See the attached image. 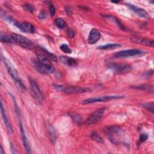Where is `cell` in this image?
<instances>
[{"label":"cell","instance_id":"2e32d148","mask_svg":"<svg viewBox=\"0 0 154 154\" xmlns=\"http://www.w3.org/2000/svg\"><path fill=\"white\" fill-rule=\"evenodd\" d=\"M1 114H2V117L3 119V120H4V123L5 125V127L8 131V132L10 134H11L13 132V129H12V127L8 121V119L7 117V115H6V112H5V108L4 107V105H3V103L1 101Z\"/></svg>","mask_w":154,"mask_h":154},{"label":"cell","instance_id":"ba28073f","mask_svg":"<svg viewBox=\"0 0 154 154\" xmlns=\"http://www.w3.org/2000/svg\"><path fill=\"white\" fill-rule=\"evenodd\" d=\"M105 111V108H99L93 112L85 120L87 125H93L98 122L102 117Z\"/></svg>","mask_w":154,"mask_h":154},{"label":"cell","instance_id":"ffe728a7","mask_svg":"<svg viewBox=\"0 0 154 154\" xmlns=\"http://www.w3.org/2000/svg\"><path fill=\"white\" fill-rule=\"evenodd\" d=\"M47 128H48V133L49 135V138H50V140L52 142V143H54L56 140V132L55 129L54 128V127L52 126V125L48 123L47 125Z\"/></svg>","mask_w":154,"mask_h":154},{"label":"cell","instance_id":"8fae6325","mask_svg":"<svg viewBox=\"0 0 154 154\" xmlns=\"http://www.w3.org/2000/svg\"><path fill=\"white\" fill-rule=\"evenodd\" d=\"M126 5L132 11H134L135 14H137L138 16L143 17V18H149L150 16L147 12L143 8L136 7L132 4H126Z\"/></svg>","mask_w":154,"mask_h":154},{"label":"cell","instance_id":"484cf974","mask_svg":"<svg viewBox=\"0 0 154 154\" xmlns=\"http://www.w3.org/2000/svg\"><path fill=\"white\" fill-rule=\"evenodd\" d=\"M55 25L56 26L59 28L60 29H63L66 27V23L64 21V20L62 18H57L56 19L55 21Z\"/></svg>","mask_w":154,"mask_h":154},{"label":"cell","instance_id":"8992f818","mask_svg":"<svg viewBox=\"0 0 154 154\" xmlns=\"http://www.w3.org/2000/svg\"><path fill=\"white\" fill-rule=\"evenodd\" d=\"M121 132V129L118 126H111L107 127L105 129V133L109 140L115 144H119V141L116 138V135L119 134Z\"/></svg>","mask_w":154,"mask_h":154},{"label":"cell","instance_id":"44dd1931","mask_svg":"<svg viewBox=\"0 0 154 154\" xmlns=\"http://www.w3.org/2000/svg\"><path fill=\"white\" fill-rule=\"evenodd\" d=\"M120 46L121 45L119 43H108L106 45L99 46L97 47V49L102 50H112L120 48Z\"/></svg>","mask_w":154,"mask_h":154},{"label":"cell","instance_id":"7402d4cb","mask_svg":"<svg viewBox=\"0 0 154 154\" xmlns=\"http://www.w3.org/2000/svg\"><path fill=\"white\" fill-rule=\"evenodd\" d=\"M103 17H105V18H107L108 19H110L111 20H112L116 25H117L119 26V27L123 29V30H126V28L123 26V25L121 23V22L120 21V20L119 19H117L116 17L111 16V15H104Z\"/></svg>","mask_w":154,"mask_h":154},{"label":"cell","instance_id":"7c38bea8","mask_svg":"<svg viewBox=\"0 0 154 154\" xmlns=\"http://www.w3.org/2000/svg\"><path fill=\"white\" fill-rule=\"evenodd\" d=\"M32 64L34 66V68L37 70V72L43 73V74H48V73H52L54 72L55 68H46L43 66H42L38 61L33 60Z\"/></svg>","mask_w":154,"mask_h":154},{"label":"cell","instance_id":"d4e9b609","mask_svg":"<svg viewBox=\"0 0 154 154\" xmlns=\"http://www.w3.org/2000/svg\"><path fill=\"white\" fill-rule=\"evenodd\" d=\"M91 138L98 142V143H104V141L103 140V138L100 136V135L97 132H95V131H93L91 134Z\"/></svg>","mask_w":154,"mask_h":154},{"label":"cell","instance_id":"1f68e13d","mask_svg":"<svg viewBox=\"0 0 154 154\" xmlns=\"http://www.w3.org/2000/svg\"><path fill=\"white\" fill-rule=\"evenodd\" d=\"M148 138V135L145 133H141L139 136V141L142 143L146 141Z\"/></svg>","mask_w":154,"mask_h":154},{"label":"cell","instance_id":"83f0119b","mask_svg":"<svg viewBox=\"0 0 154 154\" xmlns=\"http://www.w3.org/2000/svg\"><path fill=\"white\" fill-rule=\"evenodd\" d=\"M70 116L72 117V120L76 123L78 125H80L82 122V118L81 117L76 113H71L70 114Z\"/></svg>","mask_w":154,"mask_h":154},{"label":"cell","instance_id":"f546056e","mask_svg":"<svg viewBox=\"0 0 154 154\" xmlns=\"http://www.w3.org/2000/svg\"><path fill=\"white\" fill-rule=\"evenodd\" d=\"M142 106L146 108L149 111L153 113V102H147L142 104Z\"/></svg>","mask_w":154,"mask_h":154},{"label":"cell","instance_id":"4316f807","mask_svg":"<svg viewBox=\"0 0 154 154\" xmlns=\"http://www.w3.org/2000/svg\"><path fill=\"white\" fill-rule=\"evenodd\" d=\"M22 7H23V8L25 11H28L29 13H33L34 11V10H35L34 6L32 4H30V3H25V4H24L22 5Z\"/></svg>","mask_w":154,"mask_h":154},{"label":"cell","instance_id":"603a6c76","mask_svg":"<svg viewBox=\"0 0 154 154\" xmlns=\"http://www.w3.org/2000/svg\"><path fill=\"white\" fill-rule=\"evenodd\" d=\"M0 40L1 42L3 43H14V41L11 37V35H9L5 34H2L1 33L0 35Z\"/></svg>","mask_w":154,"mask_h":154},{"label":"cell","instance_id":"e575fe53","mask_svg":"<svg viewBox=\"0 0 154 154\" xmlns=\"http://www.w3.org/2000/svg\"><path fill=\"white\" fill-rule=\"evenodd\" d=\"M38 18L40 19H45V17H46V13H45V12L44 11H41L40 12V13L38 14Z\"/></svg>","mask_w":154,"mask_h":154},{"label":"cell","instance_id":"5b68a950","mask_svg":"<svg viewBox=\"0 0 154 154\" xmlns=\"http://www.w3.org/2000/svg\"><path fill=\"white\" fill-rule=\"evenodd\" d=\"M107 66L114 72L119 74H124L128 73L132 69L131 66L127 64L109 63Z\"/></svg>","mask_w":154,"mask_h":154},{"label":"cell","instance_id":"9c48e42d","mask_svg":"<svg viewBox=\"0 0 154 154\" xmlns=\"http://www.w3.org/2000/svg\"><path fill=\"white\" fill-rule=\"evenodd\" d=\"M141 54H144V52L141 50L133 49L123 50V51L117 52L114 54V56L117 58H126L129 57H134V56L139 55Z\"/></svg>","mask_w":154,"mask_h":154},{"label":"cell","instance_id":"d6a6232c","mask_svg":"<svg viewBox=\"0 0 154 154\" xmlns=\"http://www.w3.org/2000/svg\"><path fill=\"white\" fill-rule=\"evenodd\" d=\"M66 33H67V35L70 38H72L74 37L75 33H74V31H73V29H72L71 28H68L66 31Z\"/></svg>","mask_w":154,"mask_h":154},{"label":"cell","instance_id":"4fadbf2b","mask_svg":"<svg viewBox=\"0 0 154 154\" xmlns=\"http://www.w3.org/2000/svg\"><path fill=\"white\" fill-rule=\"evenodd\" d=\"M130 40L135 43L142 45H145L147 46H153L154 42L152 40H149L144 38H142L140 37H137V36H134L130 38Z\"/></svg>","mask_w":154,"mask_h":154},{"label":"cell","instance_id":"cb8c5ba5","mask_svg":"<svg viewBox=\"0 0 154 154\" xmlns=\"http://www.w3.org/2000/svg\"><path fill=\"white\" fill-rule=\"evenodd\" d=\"M1 16L2 19H4V20H7V22H8L12 24H14V23L16 22V20L10 16H9L8 14H7L6 13H5L2 10H1Z\"/></svg>","mask_w":154,"mask_h":154},{"label":"cell","instance_id":"ac0fdd59","mask_svg":"<svg viewBox=\"0 0 154 154\" xmlns=\"http://www.w3.org/2000/svg\"><path fill=\"white\" fill-rule=\"evenodd\" d=\"M60 60L63 63H64L66 65H68L69 66H71V67L75 66L77 64V61L75 58L70 57H67V56H64V55L60 56Z\"/></svg>","mask_w":154,"mask_h":154},{"label":"cell","instance_id":"d6986e66","mask_svg":"<svg viewBox=\"0 0 154 154\" xmlns=\"http://www.w3.org/2000/svg\"><path fill=\"white\" fill-rule=\"evenodd\" d=\"M131 88L136 89V90H140L143 91H149L153 93V86L149 85V84H143L140 85H135V86H131Z\"/></svg>","mask_w":154,"mask_h":154},{"label":"cell","instance_id":"7a4b0ae2","mask_svg":"<svg viewBox=\"0 0 154 154\" xmlns=\"http://www.w3.org/2000/svg\"><path fill=\"white\" fill-rule=\"evenodd\" d=\"M53 88L57 91L67 93V94H80L86 92L91 91V89L79 86H70L64 85H57L54 84Z\"/></svg>","mask_w":154,"mask_h":154},{"label":"cell","instance_id":"277c9868","mask_svg":"<svg viewBox=\"0 0 154 154\" xmlns=\"http://www.w3.org/2000/svg\"><path fill=\"white\" fill-rule=\"evenodd\" d=\"M11 35L13 37L14 43H17L20 46L26 49H31L32 48L33 43L26 37L16 33H12Z\"/></svg>","mask_w":154,"mask_h":154},{"label":"cell","instance_id":"5bb4252c","mask_svg":"<svg viewBox=\"0 0 154 154\" xmlns=\"http://www.w3.org/2000/svg\"><path fill=\"white\" fill-rule=\"evenodd\" d=\"M100 37V32L96 28H93L88 37V42L90 44H94Z\"/></svg>","mask_w":154,"mask_h":154},{"label":"cell","instance_id":"d590c367","mask_svg":"<svg viewBox=\"0 0 154 154\" xmlns=\"http://www.w3.org/2000/svg\"><path fill=\"white\" fill-rule=\"evenodd\" d=\"M5 152H3V149H2V147L1 146V154H4Z\"/></svg>","mask_w":154,"mask_h":154},{"label":"cell","instance_id":"3957f363","mask_svg":"<svg viewBox=\"0 0 154 154\" xmlns=\"http://www.w3.org/2000/svg\"><path fill=\"white\" fill-rule=\"evenodd\" d=\"M124 97V96L121 95H105L96 97H92L85 99L81 102L83 105H87L89 103H95V102H108L112 100L119 99Z\"/></svg>","mask_w":154,"mask_h":154},{"label":"cell","instance_id":"4dcf8cb0","mask_svg":"<svg viewBox=\"0 0 154 154\" xmlns=\"http://www.w3.org/2000/svg\"><path fill=\"white\" fill-rule=\"evenodd\" d=\"M60 49H61V51H63V52L66 53V54H70L72 52V50L69 47V46H67L66 44L61 45L60 47Z\"/></svg>","mask_w":154,"mask_h":154},{"label":"cell","instance_id":"f1b7e54d","mask_svg":"<svg viewBox=\"0 0 154 154\" xmlns=\"http://www.w3.org/2000/svg\"><path fill=\"white\" fill-rule=\"evenodd\" d=\"M42 49L44 51V52H45V54L46 55V57H48V58H49L50 59H51L52 60H53V61H57V56H56L55 54H54L53 53L50 52L49 51H48V50H46V49L45 48H42Z\"/></svg>","mask_w":154,"mask_h":154},{"label":"cell","instance_id":"9a60e30c","mask_svg":"<svg viewBox=\"0 0 154 154\" xmlns=\"http://www.w3.org/2000/svg\"><path fill=\"white\" fill-rule=\"evenodd\" d=\"M37 61L42 66L46 68H55L51 63L49 58L43 54H40L37 55Z\"/></svg>","mask_w":154,"mask_h":154},{"label":"cell","instance_id":"52a82bcc","mask_svg":"<svg viewBox=\"0 0 154 154\" xmlns=\"http://www.w3.org/2000/svg\"><path fill=\"white\" fill-rule=\"evenodd\" d=\"M29 82H30V86H31V94L33 98L38 103H41L43 97L37 84L36 83L35 81L32 78L29 79Z\"/></svg>","mask_w":154,"mask_h":154},{"label":"cell","instance_id":"6da1fadb","mask_svg":"<svg viewBox=\"0 0 154 154\" xmlns=\"http://www.w3.org/2000/svg\"><path fill=\"white\" fill-rule=\"evenodd\" d=\"M3 60H4V64H5V66L7 67V69L8 72V73L10 75L12 79H13L16 88L20 92H22V93L24 92L26 90V87L22 82L19 76L18 75L17 71L15 69H14V67L12 66V65L7 59L4 58Z\"/></svg>","mask_w":154,"mask_h":154},{"label":"cell","instance_id":"836d02e7","mask_svg":"<svg viewBox=\"0 0 154 154\" xmlns=\"http://www.w3.org/2000/svg\"><path fill=\"white\" fill-rule=\"evenodd\" d=\"M49 11H50V14L51 16H54L55 13V8L54 5L52 4H51L49 5Z\"/></svg>","mask_w":154,"mask_h":154},{"label":"cell","instance_id":"30bf717a","mask_svg":"<svg viewBox=\"0 0 154 154\" xmlns=\"http://www.w3.org/2000/svg\"><path fill=\"white\" fill-rule=\"evenodd\" d=\"M14 25H15L23 32L33 34L35 32V27L29 22H19L16 21Z\"/></svg>","mask_w":154,"mask_h":154},{"label":"cell","instance_id":"e0dca14e","mask_svg":"<svg viewBox=\"0 0 154 154\" xmlns=\"http://www.w3.org/2000/svg\"><path fill=\"white\" fill-rule=\"evenodd\" d=\"M19 128H20V133H21V137H22V141H23V146H25L27 152L28 153H31L30 147H29V144H28V140H27L26 136L25 135V131H24V129L23 128V126H22V124L21 122H20V123H19Z\"/></svg>","mask_w":154,"mask_h":154}]
</instances>
